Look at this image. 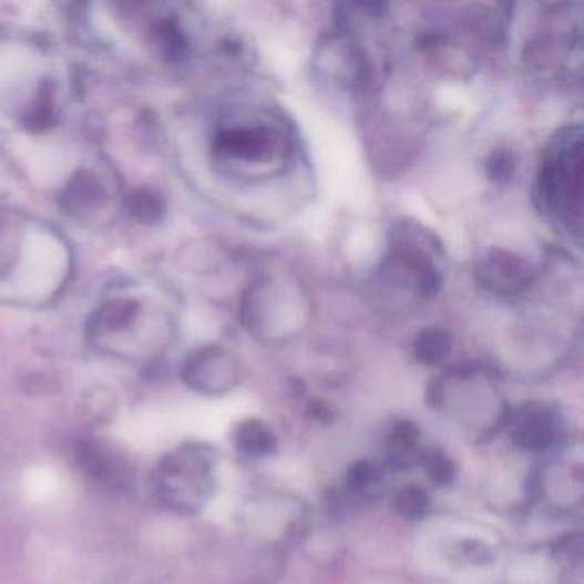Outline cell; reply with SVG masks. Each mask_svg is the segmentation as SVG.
<instances>
[{"label": "cell", "instance_id": "3", "mask_svg": "<svg viewBox=\"0 0 584 584\" xmlns=\"http://www.w3.org/2000/svg\"><path fill=\"white\" fill-rule=\"evenodd\" d=\"M559 422L552 411L545 408H535L514 423V444L530 451H543L557 441Z\"/></svg>", "mask_w": 584, "mask_h": 584}, {"label": "cell", "instance_id": "9", "mask_svg": "<svg viewBox=\"0 0 584 584\" xmlns=\"http://www.w3.org/2000/svg\"><path fill=\"white\" fill-rule=\"evenodd\" d=\"M396 513L410 521L420 520L429 511V495L417 485H408L396 495Z\"/></svg>", "mask_w": 584, "mask_h": 584}, {"label": "cell", "instance_id": "2", "mask_svg": "<svg viewBox=\"0 0 584 584\" xmlns=\"http://www.w3.org/2000/svg\"><path fill=\"white\" fill-rule=\"evenodd\" d=\"M215 147L226 158L264 163L278 158L283 141L275 127L263 124L237 125L218 132Z\"/></svg>", "mask_w": 584, "mask_h": 584}, {"label": "cell", "instance_id": "10", "mask_svg": "<svg viewBox=\"0 0 584 584\" xmlns=\"http://www.w3.org/2000/svg\"><path fill=\"white\" fill-rule=\"evenodd\" d=\"M423 460H426V470L429 473V479L433 483H438V485H448L457 475L454 463L445 457L441 449H430Z\"/></svg>", "mask_w": 584, "mask_h": 584}, {"label": "cell", "instance_id": "1", "mask_svg": "<svg viewBox=\"0 0 584 584\" xmlns=\"http://www.w3.org/2000/svg\"><path fill=\"white\" fill-rule=\"evenodd\" d=\"M540 204L546 213L567 223L570 228L581 232V206H583V182H581V136L573 131L559 137L555 150L546 158L539 177Z\"/></svg>", "mask_w": 584, "mask_h": 584}, {"label": "cell", "instance_id": "6", "mask_svg": "<svg viewBox=\"0 0 584 584\" xmlns=\"http://www.w3.org/2000/svg\"><path fill=\"white\" fill-rule=\"evenodd\" d=\"M235 444L249 457H269L276 449L271 430L259 420H245L235 430Z\"/></svg>", "mask_w": 584, "mask_h": 584}, {"label": "cell", "instance_id": "5", "mask_svg": "<svg viewBox=\"0 0 584 584\" xmlns=\"http://www.w3.org/2000/svg\"><path fill=\"white\" fill-rule=\"evenodd\" d=\"M419 439L420 430L414 423L407 422V420L396 422L388 439L389 463H391V467L398 468V470L410 468L414 460L419 458V454H417Z\"/></svg>", "mask_w": 584, "mask_h": 584}, {"label": "cell", "instance_id": "7", "mask_svg": "<svg viewBox=\"0 0 584 584\" xmlns=\"http://www.w3.org/2000/svg\"><path fill=\"white\" fill-rule=\"evenodd\" d=\"M129 213L137 222L153 223L162 218L165 213V201L162 194L156 193L153 188H136L129 194L127 203Z\"/></svg>", "mask_w": 584, "mask_h": 584}, {"label": "cell", "instance_id": "8", "mask_svg": "<svg viewBox=\"0 0 584 584\" xmlns=\"http://www.w3.org/2000/svg\"><path fill=\"white\" fill-rule=\"evenodd\" d=\"M449 351H451V336L441 329H427L414 341V355L427 366L441 363Z\"/></svg>", "mask_w": 584, "mask_h": 584}, {"label": "cell", "instance_id": "11", "mask_svg": "<svg viewBox=\"0 0 584 584\" xmlns=\"http://www.w3.org/2000/svg\"><path fill=\"white\" fill-rule=\"evenodd\" d=\"M381 480V473L377 470L376 464L370 461H358L348 471L347 482L354 492L372 489Z\"/></svg>", "mask_w": 584, "mask_h": 584}, {"label": "cell", "instance_id": "12", "mask_svg": "<svg viewBox=\"0 0 584 584\" xmlns=\"http://www.w3.org/2000/svg\"><path fill=\"white\" fill-rule=\"evenodd\" d=\"M492 181L505 182L511 178L514 172V158L509 151H498L494 155L490 156L489 166H486Z\"/></svg>", "mask_w": 584, "mask_h": 584}, {"label": "cell", "instance_id": "4", "mask_svg": "<svg viewBox=\"0 0 584 584\" xmlns=\"http://www.w3.org/2000/svg\"><path fill=\"white\" fill-rule=\"evenodd\" d=\"M65 206L75 216H86L96 212L105 203V188L90 172H80L69 182L64 191Z\"/></svg>", "mask_w": 584, "mask_h": 584}]
</instances>
